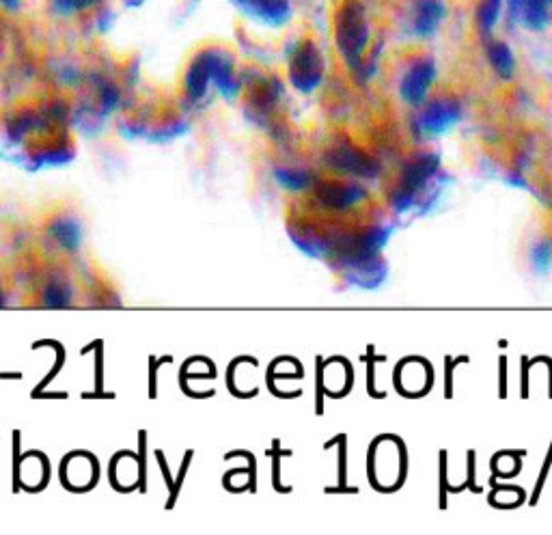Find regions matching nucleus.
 <instances>
[{
  "label": "nucleus",
  "instance_id": "obj_13",
  "mask_svg": "<svg viewBox=\"0 0 552 535\" xmlns=\"http://www.w3.org/2000/svg\"><path fill=\"white\" fill-rule=\"evenodd\" d=\"M486 54H488V63H490V67H492L496 76L503 78V80L514 78V74H516V59H514L512 48H509L505 44V41H501V39L488 41Z\"/></svg>",
  "mask_w": 552,
  "mask_h": 535
},
{
  "label": "nucleus",
  "instance_id": "obj_12",
  "mask_svg": "<svg viewBox=\"0 0 552 535\" xmlns=\"http://www.w3.org/2000/svg\"><path fill=\"white\" fill-rule=\"evenodd\" d=\"M248 98H251V106L255 113L268 117L274 111V106L279 104L281 85L272 78H261L253 85L251 93H248Z\"/></svg>",
  "mask_w": 552,
  "mask_h": 535
},
{
  "label": "nucleus",
  "instance_id": "obj_5",
  "mask_svg": "<svg viewBox=\"0 0 552 535\" xmlns=\"http://www.w3.org/2000/svg\"><path fill=\"white\" fill-rule=\"evenodd\" d=\"M313 192V199L317 201L320 208L326 212H350L358 208L367 197L365 188L358 184L354 177H345V175H328L324 180H317L309 188Z\"/></svg>",
  "mask_w": 552,
  "mask_h": 535
},
{
  "label": "nucleus",
  "instance_id": "obj_3",
  "mask_svg": "<svg viewBox=\"0 0 552 535\" xmlns=\"http://www.w3.org/2000/svg\"><path fill=\"white\" fill-rule=\"evenodd\" d=\"M324 57L313 37H302L289 52L287 78L298 93H313L324 80Z\"/></svg>",
  "mask_w": 552,
  "mask_h": 535
},
{
  "label": "nucleus",
  "instance_id": "obj_15",
  "mask_svg": "<svg viewBox=\"0 0 552 535\" xmlns=\"http://www.w3.org/2000/svg\"><path fill=\"white\" fill-rule=\"evenodd\" d=\"M276 180L281 182V186L289 192H302V190H309L311 184H313V177L309 175V171L305 169H294V167H287V169H281L276 171Z\"/></svg>",
  "mask_w": 552,
  "mask_h": 535
},
{
  "label": "nucleus",
  "instance_id": "obj_2",
  "mask_svg": "<svg viewBox=\"0 0 552 535\" xmlns=\"http://www.w3.org/2000/svg\"><path fill=\"white\" fill-rule=\"evenodd\" d=\"M440 158L430 149H419L399 164L393 186L389 190V201L395 212H406L412 208L419 192L434 180L438 173Z\"/></svg>",
  "mask_w": 552,
  "mask_h": 535
},
{
  "label": "nucleus",
  "instance_id": "obj_17",
  "mask_svg": "<svg viewBox=\"0 0 552 535\" xmlns=\"http://www.w3.org/2000/svg\"><path fill=\"white\" fill-rule=\"evenodd\" d=\"M550 244L544 240V242H537L535 246H533V251H531V259H533V266L537 268V270H546L548 266H550Z\"/></svg>",
  "mask_w": 552,
  "mask_h": 535
},
{
  "label": "nucleus",
  "instance_id": "obj_1",
  "mask_svg": "<svg viewBox=\"0 0 552 535\" xmlns=\"http://www.w3.org/2000/svg\"><path fill=\"white\" fill-rule=\"evenodd\" d=\"M333 31L341 59L352 72H358L363 67L371 39L369 18L361 0H341L335 11Z\"/></svg>",
  "mask_w": 552,
  "mask_h": 535
},
{
  "label": "nucleus",
  "instance_id": "obj_14",
  "mask_svg": "<svg viewBox=\"0 0 552 535\" xmlns=\"http://www.w3.org/2000/svg\"><path fill=\"white\" fill-rule=\"evenodd\" d=\"M503 0H479L475 11V22L481 35H490L494 31L496 22L501 18Z\"/></svg>",
  "mask_w": 552,
  "mask_h": 535
},
{
  "label": "nucleus",
  "instance_id": "obj_6",
  "mask_svg": "<svg viewBox=\"0 0 552 535\" xmlns=\"http://www.w3.org/2000/svg\"><path fill=\"white\" fill-rule=\"evenodd\" d=\"M462 106L451 93H438L421 104L419 128L427 136H440L449 132L460 121Z\"/></svg>",
  "mask_w": 552,
  "mask_h": 535
},
{
  "label": "nucleus",
  "instance_id": "obj_9",
  "mask_svg": "<svg viewBox=\"0 0 552 535\" xmlns=\"http://www.w3.org/2000/svg\"><path fill=\"white\" fill-rule=\"evenodd\" d=\"M509 16L524 29L542 31L552 16V0H507Z\"/></svg>",
  "mask_w": 552,
  "mask_h": 535
},
{
  "label": "nucleus",
  "instance_id": "obj_10",
  "mask_svg": "<svg viewBox=\"0 0 552 535\" xmlns=\"http://www.w3.org/2000/svg\"><path fill=\"white\" fill-rule=\"evenodd\" d=\"M447 7L443 0H419L412 11V31L417 37H432L445 22Z\"/></svg>",
  "mask_w": 552,
  "mask_h": 535
},
{
  "label": "nucleus",
  "instance_id": "obj_18",
  "mask_svg": "<svg viewBox=\"0 0 552 535\" xmlns=\"http://www.w3.org/2000/svg\"><path fill=\"white\" fill-rule=\"evenodd\" d=\"M20 3H22V0H0V5H3L5 9H9V11L16 9Z\"/></svg>",
  "mask_w": 552,
  "mask_h": 535
},
{
  "label": "nucleus",
  "instance_id": "obj_4",
  "mask_svg": "<svg viewBox=\"0 0 552 535\" xmlns=\"http://www.w3.org/2000/svg\"><path fill=\"white\" fill-rule=\"evenodd\" d=\"M324 162L333 173L354 177V180L356 177H376L380 171L378 160L348 136H337V139L328 141Z\"/></svg>",
  "mask_w": 552,
  "mask_h": 535
},
{
  "label": "nucleus",
  "instance_id": "obj_7",
  "mask_svg": "<svg viewBox=\"0 0 552 535\" xmlns=\"http://www.w3.org/2000/svg\"><path fill=\"white\" fill-rule=\"evenodd\" d=\"M436 82V63L432 57H419L410 61L408 70L399 80V95L410 106H421Z\"/></svg>",
  "mask_w": 552,
  "mask_h": 535
},
{
  "label": "nucleus",
  "instance_id": "obj_16",
  "mask_svg": "<svg viewBox=\"0 0 552 535\" xmlns=\"http://www.w3.org/2000/svg\"><path fill=\"white\" fill-rule=\"evenodd\" d=\"M100 3L102 0H50V7L54 13H57V16L69 18V16H76V13L93 9Z\"/></svg>",
  "mask_w": 552,
  "mask_h": 535
},
{
  "label": "nucleus",
  "instance_id": "obj_11",
  "mask_svg": "<svg viewBox=\"0 0 552 535\" xmlns=\"http://www.w3.org/2000/svg\"><path fill=\"white\" fill-rule=\"evenodd\" d=\"M246 16L270 26H281L289 18L287 0H233Z\"/></svg>",
  "mask_w": 552,
  "mask_h": 535
},
{
  "label": "nucleus",
  "instance_id": "obj_8",
  "mask_svg": "<svg viewBox=\"0 0 552 535\" xmlns=\"http://www.w3.org/2000/svg\"><path fill=\"white\" fill-rule=\"evenodd\" d=\"M214 59L216 48H203L188 63V70L184 74V91L188 100H203L205 93L214 85Z\"/></svg>",
  "mask_w": 552,
  "mask_h": 535
}]
</instances>
